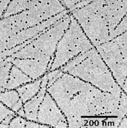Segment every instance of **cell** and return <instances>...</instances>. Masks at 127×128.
Wrapping results in <instances>:
<instances>
[{
    "label": "cell",
    "mask_w": 127,
    "mask_h": 128,
    "mask_svg": "<svg viewBox=\"0 0 127 128\" xmlns=\"http://www.w3.org/2000/svg\"><path fill=\"white\" fill-rule=\"evenodd\" d=\"M9 1H0V18H2L3 14L5 12V9H6L7 2Z\"/></svg>",
    "instance_id": "obj_2"
},
{
    "label": "cell",
    "mask_w": 127,
    "mask_h": 128,
    "mask_svg": "<svg viewBox=\"0 0 127 128\" xmlns=\"http://www.w3.org/2000/svg\"><path fill=\"white\" fill-rule=\"evenodd\" d=\"M6 26L4 20H0V53L4 52L3 50L5 48V34H6Z\"/></svg>",
    "instance_id": "obj_1"
},
{
    "label": "cell",
    "mask_w": 127,
    "mask_h": 128,
    "mask_svg": "<svg viewBox=\"0 0 127 128\" xmlns=\"http://www.w3.org/2000/svg\"><path fill=\"white\" fill-rule=\"evenodd\" d=\"M5 90V89L4 88H2V87H0V92H3Z\"/></svg>",
    "instance_id": "obj_3"
}]
</instances>
